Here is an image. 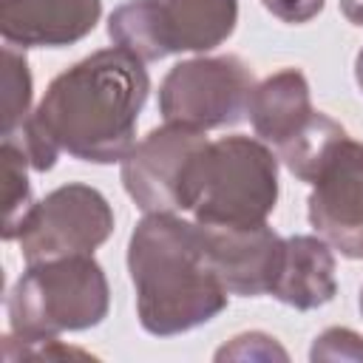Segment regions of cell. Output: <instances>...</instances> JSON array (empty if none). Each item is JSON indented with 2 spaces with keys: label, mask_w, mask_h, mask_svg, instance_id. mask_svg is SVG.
Here are the masks:
<instances>
[{
  "label": "cell",
  "mask_w": 363,
  "mask_h": 363,
  "mask_svg": "<svg viewBox=\"0 0 363 363\" xmlns=\"http://www.w3.org/2000/svg\"><path fill=\"white\" fill-rule=\"evenodd\" d=\"M147 91L145 62L119 45L74 62L51 79L20 128V145L31 167L45 173L60 153L94 164L122 162L136 145V122Z\"/></svg>",
  "instance_id": "cell-1"
},
{
  "label": "cell",
  "mask_w": 363,
  "mask_h": 363,
  "mask_svg": "<svg viewBox=\"0 0 363 363\" xmlns=\"http://www.w3.org/2000/svg\"><path fill=\"white\" fill-rule=\"evenodd\" d=\"M128 272L145 332L170 337L213 320L227 306L196 221L176 213H147L130 233Z\"/></svg>",
  "instance_id": "cell-2"
},
{
  "label": "cell",
  "mask_w": 363,
  "mask_h": 363,
  "mask_svg": "<svg viewBox=\"0 0 363 363\" xmlns=\"http://www.w3.org/2000/svg\"><path fill=\"white\" fill-rule=\"evenodd\" d=\"M278 201V156L261 139L207 142L190 173V210L199 224H264Z\"/></svg>",
  "instance_id": "cell-3"
},
{
  "label": "cell",
  "mask_w": 363,
  "mask_h": 363,
  "mask_svg": "<svg viewBox=\"0 0 363 363\" xmlns=\"http://www.w3.org/2000/svg\"><path fill=\"white\" fill-rule=\"evenodd\" d=\"M108 303V278L94 255H65L28 264L9 292V320L20 335L79 332L102 323Z\"/></svg>",
  "instance_id": "cell-4"
},
{
  "label": "cell",
  "mask_w": 363,
  "mask_h": 363,
  "mask_svg": "<svg viewBox=\"0 0 363 363\" xmlns=\"http://www.w3.org/2000/svg\"><path fill=\"white\" fill-rule=\"evenodd\" d=\"M235 20L238 0H128L111 14L108 37L142 62H156L221 45Z\"/></svg>",
  "instance_id": "cell-5"
},
{
  "label": "cell",
  "mask_w": 363,
  "mask_h": 363,
  "mask_svg": "<svg viewBox=\"0 0 363 363\" xmlns=\"http://www.w3.org/2000/svg\"><path fill=\"white\" fill-rule=\"evenodd\" d=\"M252 88V71L235 54L184 60L159 85V113L164 122L207 133L241 122Z\"/></svg>",
  "instance_id": "cell-6"
},
{
  "label": "cell",
  "mask_w": 363,
  "mask_h": 363,
  "mask_svg": "<svg viewBox=\"0 0 363 363\" xmlns=\"http://www.w3.org/2000/svg\"><path fill=\"white\" fill-rule=\"evenodd\" d=\"M113 233V210L91 184H62L34 201L20 227V252L28 264L91 255Z\"/></svg>",
  "instance_id": "cell-7"
},
{
  "label": "cell",
  "mask_w": 363,
  "mask_h": 363,
  "mask_svg": "<svg viewBox=\"0 0 363 363\" xmlns=\"http://www.w3.org/2000/svg\"><path fill=\"white\" fill-rule=\"evenodd\" d=\"M210 139L204 130L164 122L122 159V184L145 213L190 210L193 162Z\"/></svg>",
  "instance_id": "cell-8"
},
{
  "label": "cell",
  "mask_w": 363,
  "mask_h": 363,
  "mask_svg": "<svg viewBox=\"0 0 363 363\" xmlns=\"http://www.w3.org/2000/svg\"><path fill=\"white\" fill-rule=\"evenodd\" d=\"M309 221L340 255L363 261V142L337 139L312 176Z\"/></svg>",
  "instance_id": "cell-9"
},
{
  "label": "cell",
  "mask_w": 363,
  "mask_h": 363,
  "mask_svg": "<svg viewBox=\"0 0 363 363\" xmlns=\"http://www.w3.org/2000/svg\"><path fill=\"white\" fill-rule=\"evenodd\" d=\"M199 224V221H196ZM207 258L230 295H269L284 261V238L264 221L250 227L199 224Z\"/></svg>",
  "instance_id": "cell-10"
},
{
  "label": "cell",
  "mask_w": 363,
  "mask_h": 363,
  "mask_svg": "<svg viewBox=\"0 0 363 363\" xmlns=\"http://www.w3.org/2000/svg\"><path fill=\"white\" fill-rule=\"evenodd\" d=\"M102 0H0V31L9 45L62 48L88 37Z\"/></svg>",
  "instance_id": "cell-11"
},
{
  "label": "cell",
  "mask_w": 363,
  "mask_h": 363,
  "mask_svg": "<svg viewBox=\"0 0 363 363\" xmlns=\"http://www.w3.org/2000/svg\"><path fill=\"white\" fill-rule=\"evenodd\" d=\"M247 116L255 136L281 153L295 139H301L318 116L309 99L306 77L298 68H284L255 82L247 102Z\"/></svg>",
  "instance_id": "cell-12"
},
{
  "label": "cell",
  "mask_w": 363,
  "mask_h": 363,
  "mask_svg": "<svg viewBox=\"0 0 363 363\" xmlns=\"http://www.w3.org/2000/svg\"><path fill=\"white\" fill-rule=\"evenodd\" d=\"M335 292V255L329 244L318 235L284 238V261L269 295L286 306L306 312L329 303Z\"/></svg>",
  "instance_id": "cell-13"
},
{
  "label": "cell",
  "mask_w": 363,
  "mask_h": 363,
  "mask_svg": "<svg viewBox=\"0 0 363 363\" xmlns=\"http://www.w3.org/2000/svg\"><path fill=\"white\" fill-rule=\"evenodd\" d=\"M0 162H3V238L11 241L20 235V227L34 207L31 187H28V156L23 145L14 142V136H3L0 145Z\"/></svg>",
  "instance_id": "cell-14"
},
{
  "label": "cell",
  "mask_w": 363,
  "mask_h": 363,
  "mask_svg": "<svg viewBox=\"0 0 363 363\" xmlns=\"http://www.w3.org/2000/svg\"><path fill=\"white\" fill-rule=\"evenodd\" d=\"M343 136H346L343 125H337L332 116H326V113L318 111V116H315V122L306 128V133H303L301 139H295L289 147H284V150L278 153V159L286 164V170H289L295 179L312 182V176H315L320 159H323V156L329 153V147H332L337 139H343Z\"/></svg>",
  "instance_id": "cell-15"
},
{
  "label": "cell",
  "mask_w": 363,
  "mask_h": 363,
  "mask_svg": "<svg viewBox=\"0 0 363 363\" xmlns=\"http://www.w3.org/2000/svg\"><path fill=\"white\" fill-rule=\"evenodd\" d=\"M31 105V71L26 54L6 43L3 48V136L23 128Z\"/></svg>",
  "instance_id": "cell-16"
},
{
  "label": "cell",
  "mask_w": 363,
  "mask_h": 363,
  "mask_svg": "<svg viewBox=\"0 0 363 363\" xmlns=\"http://www.w3.org/2000/svg\"><path fill=\"white\" fill-rule=\"evenodd\" d=\"M312 360H363V337L352 329H326L320 337H315V346L309 352Z\"/></svg>",
  "instance_id": "cell-17"
},
{
  "label": "cell",
  "mask_w": 363,
  "mask_h": 363,
  "mask_svg": "<svg viewBox=\"0 0 363 363\" xmlns=\"http://www.w3.org/2000/svg\"><path fill=\"white\" fill-rule=\"evenodd\" d=\"M216 357L218 360H224V357H235V360H247V357H261V360L281 357V360H286V352L275 343V337L261 335V332H250V335L233 337V343L224 346V349H218Z\"/></svg>",
  "instance_id": "cell-18"
},
{
  "label": "cell",
  "mask_w": 363,
  "mask_h": 363,
  "mask_svg": "<svg viewBox=\"0 0 363 363\" xmlns=\"http://www.w3.org/2000/svg\"><path fill=\"white\" fill-rule=\"evenodd\" d=\"M261 3L284 23H306L323 9V0H261Z\"/></svg>",
  "instance_id": "cell-19"
},
{
  "label": "cell",
  "mask_w": 363,
  "mask_h": 363,
  "mask_svg": "<svg viewBox=\"0 0 363 363\" xmlns=\"http://www.w3.org/2000/svg\"><path fill=\"white\" fill-rule=\"evenodd\" d=\"M340 11L352 26H363V0H340Z\"/></svg>",
  "instance_id": "cell-20"
},
{
  "label": "cell",
  "mask_w": 363,
  "mask_h": 363,
  "mask_svg": "<svg viewBox=\"0 0 363 363\" xmlns=\"http://www.w3.org/2000/svg\"><path fill=\"white\" fill-rule=\"evenodd\" d=\"M354 79H357V85H360V91H363V48H360V54H357V60H354Z\"/></svg>",
  "instance_id": "cell-21"
},
{
  "label": "cell",
  "mask_w": 363,
  "mask_h": 363,
  "mask_svg": "<svg viewBox=\"0 0 363 363\" xmlns=\"http://www.w3.org/2000/svg\"><path fill=\"white\" fill-rule=\"evenodd\" d=\"M357 306H360V315H363V286H360V301H357Z\"/></svg>",
  "instance_id": "cell-22"
}]
</instances>
